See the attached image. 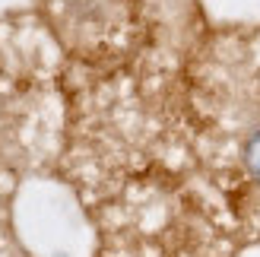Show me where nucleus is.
I'll return each instance as SVG.
<instances>
[{"mask_svg": "<svg viewBox=\"0 0 260 257\" xmlns=\"http://www.w3.org/2000/svg\"><path fill=\"white\" fill-rule=\"evenodd\" d=\"M244 165H248L254 181H260V131H254L251 140L244 143Z\"/></svg>", "mask_w": 260, "mask_h": 257, "instance_id": "obj_1", "label": "nucleus"}]
</instances>
